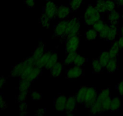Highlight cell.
I'll return each instance as SVG.
<instances>
[{
  "mask_svg": "<svg viewBox=\"0 0 123 116\" xmlns=\"http://www.w3.org/2000/svg\"><path fill=\"white\" fill-rule=\"evenodd\" d=\"M35 60L32 56L24 59L20 62L16 64L11 71L10 75L12 77H20L24 71L30 66H35Z\"/></svg>",
  "mask_w": 123,
  "mask_h": 116,
  "instance_id": "obj_1",
  "label": "cell"
},
{
  "mask_svg": "<svg viewBox=\"0 0 123 116\" xmlns=\"http://www.w3.org/2000/svg\"><path fill=\"white\" fill-rule=\"evenodd\" d=\"M63 64L61 62H57L50 69V72L51 76L54 77H59L62 74V70L63 69Z\"/></svg>",
  "mask_w": 123,
  "mask_h": 116,
  "instance_id": "obj_17",
  "label": "cell"
},
{
  "mask_svg": "<svg viewBox=\"0 0 123 116\" xmlns=\"http://www.w3.org/2000/svg\"><path fill=\"white\" fill-rule=\"evenodd\" d=\"M117 89L118 91L119 94L123 96V79L121 80L118 85H117Z\"/></svg>",
  "mask_w": 123,
  "mask_h": 116,
  "instance_id": "obj_39",
  "label": "cell"
},
{
  "mask_svg": "<svg viewBox=\"0 0 123 116\" xmlns=\"http://www.w3.org/2000/svg\"><path fill=\"white\" fill-rule=\"evenodd\" d=\"M28 114V112H26V111H20V115L22 116H25Z\"/></svg>",
  "mask_w": 123,
  "mask_h": 116,
  "instance_id": "obj_45",
  "label": "cell"
},
{
  "mask_svg": "<svg viewBox=\"0 0 123 116\" xmlns=\"http://www.w3.org/2000/svg\"><path fill=\"white\" fill-rule=\"evenodd\" d=\"M58 54L56 52L53 51L52 53L51 56H50V58L49 59V61H48V64L46 65L45 68L46 69H49L50 70L54 65L56 64L58 62Z\"/></svg>",
  "mask_w": 123,
  "mask_h": 116,
  "instance_id": "obj_28",
  "label": "cell"
},
{
  "mask_svg": "<svg viewBox=\"0 0 123 116\" xmlns=\"http://www.w3.org/2000/svg\"><path fill=\"white\" fill-rule=\"evenodd\" d=\"M120 33H121V35L123 36V25L121 27V29H120Z\"/></svg>",
  "mask_w": 123,
  "mask_h": 116,
  "instance_id": "obj_46",
  "label": "cell"
},
{
  "mask_svg": "<svg viewBox=\"0 0 123 116\" xmlns=\"http://www.w3.org/2000/svg\"><path fill=\"white\" fill-rule=\"evenodd\" d=\"M46 113V109L45 108H40L39 109L37 110L36 115L38 116H44Z\"/></svg>",
  "mask_w": 123,
  "mask_h": 116,
  "instance_id": "obj_42",
  "label": "cell"
},
{
  "mask_svg": "<svg viewBox=\"0 0 123 116\" xmlns=\"http://www.w3.org/2000/svg\"><path fill=\"white\" fill-rule=\"evenodd\" d=\"M27 108H28V105L25 102L20 103V105H19V111H20H20H26Z\"/></svg>",
  "mask_w": 123,
  "mask_h": 116,
  "instance_id": "obj_41",
  "label": "cell"
},
{
  "mask_svg": "<svg viewBox=\"0 0 123 116\" xmlns=\"http://www.w3.org/2000/svg\"><path fill=\"white\" fill-rule=\"evenodd\" d=\"M77 103L75 95H70L67 97L66 106V114L68 116H73L77 109Z\"/></svg>",
  "mask_w": 123,
  "mask_h": 116,
  "instance_id": "obj_10",
  "label": "cell"
},
{
  "mask_svg": "<svg viewBox=\"0 0 123 116\" xmlns=\"http://www.w3.org/2000/svg\"><path fill=\"white\" fill-rule=\"evenodd\" d=\"M120 49V48L119 47L118 41H115V42H113L109 51L110 59H117Z\"/></svg>",
  "mask_w": 123,
  "mask_h": 116,
  "instance_id": "obj_20",
  "label": "cell"
},
{
  "mask_svg": "<svg viewBox=\"0 0 123 116\" xmlns=\"http://www.w3.org/2000/svg\"><path fill=\"white\" fill-rule=\"evenodd\" d=\"M118 44L119 47L120 49H123V36L121 35L119 39L118 40Z\"/></svg>",
  "mask_w": 123,
  "mask_h": 116,
  "instance_id": "obj_43",
  "label": "cell"
},
{
  "mask_svg": "<svg viewBox=\"0 0 123 116\" xmlns=\"http://www.w3.org/2000/svg\"><path fill=\"white\" fill-rule=\"evenodd\" d=\"M80 42V36L78 35L76 36L67 39L65 44V50L67 54L70 53L76 52L79 47Z\"/></svg>",
  "mask_w": 123,
  "mask_h": 116,
  "instance_id": "obj_5",
  "label": "cell"
},
{
  "mask_svg": "<svg viewBox=\"0 0 123 116\" xmlns=\"http://www.w3.org/2000/svg\"><path fill=\"white\" fill-rule=\"evenodd\" d=\"M117 5L121 7H123V0H114Z\"/></svg>",
  "mask_w": 123,
  "mask_h": 116,
  "instance_id": "obj_44",
  "label": "cell"
},
{
  "mask_svg": "<svg viewBox=\"0 0 123 116\" xmlns=\"http://www.w3.org/2000/svg\"><path fill=\"white\" fill-rule=\"evenodd\" d=\"M98 60L103 68H105L110 60V56L108 51H102L100 55L98 57Z\"/></svg>",
  "mask_w": 123,
  "mask_h": 116,
  "instance_id": "obj_21",
  "label": "cell"
},
{
  "mask_svg": "<svg viewBox=\"0 0 123 116\" xmlns=\"http://www.w3.org/2000/svg\"><path fill=\"white\" fill-rule=\"evenodd\" d=\"M89 111H90V114L92 115L103 113L102 103L96 100V101L90 106V108H89Z\"/></svg>",
  "mask_w": 123,
  "mask_h": 116,
  "instance_id": "obj_19",
  "label": "cell"
},
{
  "mask_svg": "<svg viewBox=\"0 0 123 116\" xmlns=\"http://www.w3.org/2000/svg\"><path fill=\"white\" fill-rule=\"evenodd\" d=\"M50 19H49V17L47 16L44 13H42L40 18V23L42 24V27L44 28H49V23H50Z\"/></svg>",
  "mask_w": 123,
  "mask_h": 116,
  "instance_id": "obj_33",
  "label": "cell"
},
{
  "mask_svg": "<svg viewBox=\"0 0 123 116\" xmlns=\"http://www.w3.org/2000/svg\"><path fill=\"white\" fill-rule=\"evenodd\" d=\"M80 30V20L79 18L74 16L69 19L67 23L66 35L64 39H68L69 37L76 36L79 34Z\"/></svg>",
  "mask_w": 123,
  "mask_h": 116,
  "instance_id": "obj_3",
  "label": "cell"
},
{
  "mask_svg": "<svg viewBox=\"0 0 123 116\" xmlns=\"http://www.w3.org/2000/svg\"><path fill=\"white\" fill-rule=\"evenodd\" d=\"M28 93V92H20L19 94L17 95V101L19 103L26 102L27 99V95Z\"/></svg>",
  "mask_w": 123,
  "mask_h": 116,
  "instance_id": "obj_38",
  "label": "cell"
},
{
  "mask_svg": "<svg viewBox=\"0 0 123 116\" xmlns=\"http://www.w3.org/2000/svg\"><path fill=\"white\" fill-rule=\"evenodd\" d=\"M84 0H70L69 6L70 7L72 11H76L79 8L82 4Z\"/></svg>",
  "mask_w": 123,
  "mask_h": 116,
  "instance_id": "obj_32",
  "label": "cell"
},
{
  "mask_svg": "<svg viewBox=\"0 0 123 116\" xmlns=\"http://www.w3.org/2000/svg\"><path fill=\"white\" fill-rule=\"evenodd\" d=\"M25 3L28 7L32 8L34 7L35 0H25Z\"/></svg>",
  "mask_w": 123,
  "mask_h": 116,
  "instance_id": "obj_40",
  "label": "cell"
},
{
  "mask_svg": "<svg viewBox=\"0 0 123 116\" xmlns=\"http://www.w3.org/2000/svg\"><path fill=\"white\" fill-rule=\"evenodd\" d=\"M121 106V102L120 98L114 97L111 99L110 106V111L111 112H117L120 109Z\"/></svg>",
  "mask_w": 123,
  "mask_h": 116,
  "instance_id": "obj_23",
  "label": "cell"
},
{
  "mask_svg": "<svg viewBox=\"0 0 123 116\" xmlns=\"http://www.w3.org/2000/svg\"><path fill=\"white\" fill-rule=\"evenodd\" d=\"M77 53L76 52H73V53H70L67 54V55L66 56V58L64 60L63 65L64 66H69V65L73 64L74 62V59H75V57L76 56Z\"/></svg>",
  "mask_w": 123,
  "mask_h": 116,
  "instance_id": "obj_27",
  "label": "cell"
},
{
  "mask_svg": "<svg viewBox=\"0 0 123 116\" xmlns=\"http://www.w3.org/2000/svg\"><path fill=\"white\" fill-rule=\"evenodd\" d=\"M31 98L32 100L39 101L42 99V95L36 89H32L31 91Z\"/></svg>",
  "mask_w": 123,
  "mask_h": 116,
  "instance_id": "obj_37",
  "label": "cell"
},
{
  "mask_svg": "<svg viewBox=\"0 0 123 116\" xmlns=\"http://www.w3.org/2000/svg\"><path fill=\"white\" fill-rule=\"evenodd\" d=\"M42 73V68L36 66H30L27 68L24 71L21 76H20V79L26 80L30 82H33L37 79Z\"/></svg>",
  "mask_w": 123,
  "mask_h": 116,
  "instance_id": "obj_4",
  "label": "cell"
},
{
  "mask_svg": "<svg viewBox=\"0 0 123 116\" xmlns=\"http://www.w3.org/2000/svg\"><path fill=\"white\" fill-rule=\"evenodd\" d=\"M118 33V25L110 24L109 32H108V35L106 39L108 41H111V42L114 41L115 39L116 38V36H117Z\"/></svg>",
  "mask_w": 123,
  "mask_h": 116,
  "instance_id": "obj_18",
  "label": "cell"
},
{
  "mask_svg": "<svg viewBox=\"0 0 123 116\" xmlns=\"http://www.w3.org/2000/svg\"><path fill=\"white\" fill-rule=\"evenodd\" d=\"M84 74V70L80 66H71L66 71L67 78L70 80L75 79L79 77H81Z\"/></svg>",
  "mask_w": 123,
  "mask_h": 116,
  "instance_id": "obj_9",
  "label": "cell"
},
{
  "mask_svg": "<svg viewBox=\"0 0 123 116\" xmlns=\"http://www.w3.org/2000/svg\"><path fill=\"white\" fill-rule=\"evenodd\" d=\"M88 86H82L75 95L76 99L78 104H82L84 103L85 95H86V91L88 89Z\"/></svg>",
  "mask_w": 123,
  "mask_h": 116,
  "instance_id": "obj_16",
  "label": "cell"
},
{
  "mask_svg": "<svg viewBox=\"0 0 123 116\" xmlns=\"http://www.w3.org/2000/svg\"><path fill=\"white\" fill-rule=\"evenodd\" d=\"M57 6L53 1L48 0L46 2V4L43 8V13L49 17L50 20H53L56 18Z\"/></svg>",
  "mask_w": 123,
  "mask_h": 116,
  "instance_id": "obj_7",
  "label": "cell"
},
{
  "mask_svg": "<svg viewBox=\"0 0 123 116\" xmlns=\"http://www.w3.org/2000/svg\"><path fill=\"white\" fill-rule=\"evenodd\" d=\"M67 97L62 94H58L54 100V108L56 112H63L66 109Z\"/></svg>",
  "mask_w": 123,
  "mask_h": 116,
  "instance_id": "obj_8",
  "label": "cell"
},
{
  "mask_svg": "<svg viewBox=\"0 0 123 116\" xmlns=\"http://www.w3.org/2000/svg\"><path fill=\"white\" fill-rule=\"evenodd\" d=\"M95 7L100 14L105 13L108 12L106 7L105 0H97Z\"/></svg>",
  "mask_w": 123,
  "mask_h": 116,
  "instance_id": "obj_29",
  "label": "cell"
},
{
  "mask_svg": "<svg viewBox=\"0 0 123 116\" xmlns=\"http://www.w3.org/2000/svg\"><path fill=\"white\" fill-rule=\"evenodd\" d=\"M97 35H98V33L93 29H89L85 33V38L88 41H94L96 39Z\"/></svg>",
  "mask_w": 123,
  "mask_h": 116,
  "instance_id": "obj_30",
  "label": "cell"
},
{
  "mask_svg": "<svg viewBox=\"0 0 123 116\" xmlns=\"http://www.w3.org/2000/svg\"><path fill=\"white\" fill-rule=\"evenodd\" d=\"M101 18L100 13L93 5H89L84 14V21L87 25H93Z\"/></svg>",
  "mask_w": 123,
  "mask_h": 116,
  "instance_id": "obj_2",
  "label": "cell"
},
{
  "mask_svg": "<svg viewBox=\"0 0 123 116\" xmlns=\"http://www.w3.org/2000/svg\"><path fill=\"white\" fill-rule=\"evenodd\" d=\"M105 68L109 73H113L115 72L118 68L117 59H110Z\"/></svg>",
  "mask_w": 123,
  "mask_h": 116,
  "instance_id": "obj_22",
  "label": "cell"
},
{
  "mask_svg": "<svg viewBox=\"0 0 123 116\" xmlns=\"http://www.w3.org/2000/svg\"><path fill=\"white\" fill-rule=\"evenodd\" d=\"M109 28H110V24H108L106 23L104 27L98 33V36L102 39H106L107 36L108 35V32H109Z\"/></svg>",
  "mask_w": 123,
  "mask_h": 116,
  "instance_id": "obj_34",
  "label": "cell"
},
{
  "mask_svg": "<svg viewBox=\"0 0 123 116\" xmlns=\"http://www.w3.org/2000/svg\"><path fill=\"white\" fill-rule=\"evenodd\" d=\"M105 4L107 11L109 12L115 9L117 4L114 0H106Z\"/></svg>",
  "mask_w": 123,
  "mask_h": 116,
  "instance_id": "obj_36",
  "label": "cell"
},
{
  "mask_svg": "<svg viewBox=\"0 0 123 116\" xmlns=\"http://www.w3.org/2000/svg\"><path fill=\"white\" fill-rule=\"evenodd\" d=\"M106 24V22L102 19H100L98 21L96 22L93 25H92V29L94 30H96L97 33L100 31L104 27L105 25Z\"/></svg>",
  "mask_w": 123,
  "mask_h": 116,
  "instance_id": "obj_35",
  "label": "cell"
},
{
  "mask_svg": "<svg viewBox=\"0 0 123 116\" xmlns=\"http://www.w3.org/2000/svg\"><path fill=\"white\" fill-rule=\"evenodd\" d=\"M85 62H86V58L83 56H81L80 54H77L75 57V59H74L73 64L76 66L82 67L83 65H84Z\"/></svg>",
  "mask_w": 123,
  "mask_h": 116,
  "instance_id": "obj_31",
  "label": "cell"
},
{
  "mask_svg": "<svg viewBox=\"0 0 123 116\" xmlns=\"http://www.w3.org/2000/svg\"></svg>",
  "mask_w": 123,
  "mask_h": 116,
  "instance_id": "obj_47",
  "label": "cell"
},
{
  "mask_svg": "<svg viewBox=\"0 0 123 116\" xmlns=\"http://www.w3.org/2000/svg\"><path fill=\"white\" fill-rule=\"evenodd\" d=\"M46 51V46L44 43L40 42L37 47H36L32 53V57L33 58L34 60H35V62L40 59V58L43 55Z\"/></svg>",
  "mask_w": 123,
  "mask_h": 116,
  "instance_id": "obj_13",
  "label": "cell"
},
{
  "mask_svg": "<svg viewBox=\"0 0 123 116\" xmlns=\"http://www.w3.org/2000/svg\"><path fill=\"white\" fill-rule=\"evenodd\" d=\"M52 52V51H45V53L40 58V59H38L37 61L35 62L36 66L40 68L45 67L46 65L48 64V61H49V59Z\"/></svg>",
  "mask_w": 123,
  "mask_h": 116,
  "instance_id": "obj_14",
  "label": "cell"
},
{
  "mask_svg": "<svg viewBox=\"0 0 123 116\" xmlns=\"http://www.w3.org/2000/svg\"><path fill=\"white\" fill-rule=\"evenodd\" d=\"M31 82L29 81L26 80L20 79V83H19V90L20 92H30V87H31Z\"/></svg>",
  "mask_w": 123,
  "mask_h": 116,
  "instance_id": "obj_25",
  "label": "cell"
},
{
  "mask_svg": "<svg viewBox=\"0 0 123 116\" xmlns=\"http://www.w3.org/2000/svg\"><path fill=\"white\" fill-rule=\"evenodd\" d=\"M103 67L100 62L98 59H94L92 61V70L94 73H100L102 72Z\"/></svg>",
  "mask_w": 123,
  "mask_h": 116,
  "instance_id": "obj_26",
  "label": "cell"
},
{
  "mask_svg": "<svg viewBox=\"0 0 123 116\" xmlns=\"http://www.w3.org/2000/svg\"><path fill=\"white\" fill-rule=\"evenodd\" d=\"M68 21V19H64L61 20L56 24L54 29V36L55 37L63 38L66 35Z\"/></svg>",
  "mask_w": 123,
  "mask_h": 116,
  "instance_id": "obj_11",
  "label": "cell"
},
{
  "mask_svg": "<svg viewBox=\"0 0 123 116\" xmlns=\"http://www.w3.org/2000/svg\"><path fill=\"white\" fill-rule=\"evenodd\" d=\"M120 19V14L115 10L109 12L108 15V19L109 24L113 25H118Z\"/></svg>",
  "mask_w": 123,
  "mask_h": 116,
  "instance_id": "obj_15",
  "label": "cell"
},
{
  "mask_svg": "<svg viewBox=\"0 0 123 116\" xmlns=\"http://www.w3.org/2000/svg\"><path fill=\"white\" fill-rule=\"evenodd\" d=\"M72 12L70 7L66 5H60L57 7L56 18L60 20L67 19Z\"/></svg>",
  "mask_w": 123,
  "mask_h": 116,
  "instance_id": "obj_12",
  "label": "cell"
},
{
  "mask_svg": "<svg viewBox=\"0 0 123 116\" xmlns=\"http://www.w3.org/2000/svg\"><path fill=\"white\" fill-rule=\"evenodd\" d=\"M97 96H98V93L96 88L93 87H88L86 91L84 103L85 107L86 108H90V106L96 101Z\"/></svg>",
  "mask_w": 123,
  "mask_h": 116,
  "instance_id": "obj_6",
  "label": "cell"
},
{
  "mask_svg": "<svg viewBox=\"0 0 123 116\" xmlns=\"http://www.w3.org/2000/svg\"><path fill=\"white\" fill-rule=\"evenodd\" d=\"M111 89L109 88H108L102 89L100 92L98 94L97 100L102 102L108 98L111 97Z\"/></svg>",
  "mask_w": 123,
  "mask_h": 116,
  "instance_id": "obj_24",
  "label": "cell"
}]
</instances>
